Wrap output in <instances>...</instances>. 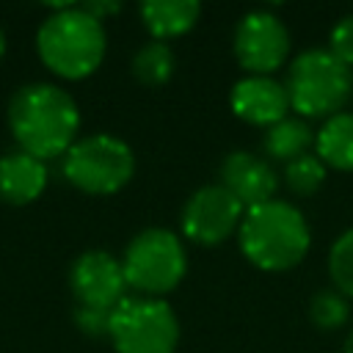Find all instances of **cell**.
<instances>
[{"label":"cell","instance_id":"6da1fadb","mask_svg":"<svg viewBox=\"0 0 353 353\" xmlns=\"http://www.w3.org/2000/svg\"><path fill=\"white\" fill-rule=\"evenodd\" d=\"M8 127L22 152L50 160L77 141L80 110L69 91L52 83L19 85L8 102Z\"/></svg>","mask_w":353,"mask_h":353},{"label":"cell","instance_id":"ffe728a7","mask_svg":"<svg viewBox=\"0 0 353 353\" xmlns=\"http://www.w3.org/2000/svg\"><path fill=\"white\" fill-rule=\"evenodd\" d=\"M328 276L345 298H353V229L334 240L328 251Z\"/></svg>","mask_w":353,"mask_h":353},{"label":"cell","instance_id":"7402d4cb","mask_svg":"<svg viewBox=\"0 0 353 353\" xmlns=\"http://www.w3.org/2000/svg\"><path fill=\"white\" fill-rule=\"evenodd\" d=\"M110 312L113 309H91V306H77L74 323L83 334L88 336H108L110 331Z\"/></svg>","mask_w":353,"mask_h":353},{"label":"cell","instance_id":"277c9868","mask_svg":"<svg viewBox=\"0 0 353 353\" xmlns=\"http://www.w3.org/2000/svg\"><path fill=\"white\" fill-rule=\"evenodd\" d=\"M290 108L306 119H331L342 113L353 94V72L331 50H303L287 72Z\"/></svg>","mask_w":353,"mask_h":353},{"label":"cell","instance_id":"d4e9b609","mask_svg":"<svg viewBox=\"0 0 353 353\" xmlns=\"http://www.w3.org/2000/svg\"><path fill=\"white\" fill-rule=\"evenodd\" d=\"M3 52H6V33H3V28H0V58H3Z\"/></svg>","mask_w":353,"mask_h":353},{"label":"cell","instance_id":"30bf717a","mask_svg":"<svg viewBox=\"0 0 353 353\" xmlns=\"http://www.w3.org/2000/svg\"><path fill=\"white\" fill-rule=\"evenodd\" d=\"M69 287L80 306L116 309L124 301L127 279L121 262L108 251H83L69 268Z\"/></svg>","mask_w":353,"mask_h":353},{"label":"cell","instance_id":"3957f363","mask_svg":"<svg viewBox=\"0 0 353 353\" xmlns=\"http://www.w3.org/2000/svg\"><path fill=\"white\" fill-rule=\"evenodd\" d=\"M108 36L99 19L72 3L55 6L36 33V50L44 66L66 80L91 74L105 58Z\"/></svg>","mask_w":353,"mask_h":353},{"label":"cell","instance_id":"8fae6325","mask_svg":"<svg viewBox=\"0 0 353 353\" xmlns=\"http://www.w3.org/2000/svg\"><path fill=\"white\" fill-rule=\"evenodd\" d=\"M221 185L248 210L273 199L279 176L265 157H256L245 149H234L221 163Z\"/></svg>","mask_w":353,"mask_h":353},{"label":"cell","instance_id":"ba28073f","mask_svg":"<svg viewBox=\"0 0 353 353\" xmlns=\"http://www.w3.org/2000/svg\"><path fill=\"white\" fill-rule=\"evenodd\" d=\"M287 52L290 33L273 11L256 8L240 17L234 28V55L243 69L251 74H270L287 61Z\"/></svg>","mask_w":353,"mask_h":353},{"label":"cell","instance_id":"7a4b0ae2","mask_svg":"<svg viewBox=\"0 0 353 353\" xmlns=\"http://www.w3.org/2000/svg\"><path fill=\"white\" fill-rule=\"evenodd\" d=\"M312 234L303 212L281 199L248 207L240 221V251L259 270H290L309 251Z\"/></svg>","mask_w":353,"mask_h":353},{"label":"cell","instance_id":"2e32d148","mask_svg":"<svg viewBox=\"0 0 353 353\" xmlns=\"http://www.w3.org/2000/svg\"><path fill=\"white\" fill-rule=\"evenodd\" d=\"M314 135H312V127L303 121V119H295V116H284L281 121L270 124L265 138H262V149L268 157L273 160H281V163H290L301 154H309V146H312Z\"/></svg>","mask_w":353,"mask_h":353},{"label":"cell","instance_id":"52a82bcc","mask_svg":"<svg viewBox=\"0 0 353 353\" xmlns=\"http://www.w3.org/2000/svg\"><path fill=\"white\" fill-rule=\"evenodd\" d=\"M108 336L116 353H174L179 320L163 298L132 295L110 312Z\"/></svg>","mask_w":353,"mask_h":353},{"label":"cell","instance_id":"e0dca14e","mask_svg":"<svg viewBox=\"0 0 353 353\" xmlns=\"http://www.w3.org/2000/svg\"><path fill=\"white\" fill-rule=\"evenodd\" d=\"M176 66L174 50L165 41H146L135 55H132V74L143 83V85H163L171 80Z\"/></svg>","mask_w":353,"mask_h":353},{"label":"cell","instance_id":"7c38bea8","mask_svg":"<svg viewBox=\"0 0 353 353\" xmlns=\"http://www.w3.org/2000/svg\"><path fill=\"white\" fill-rule=\"evenodd\" d=\"M229 102H232L234 116H240L248 124H259V127H270L281 121L290 108L287 88L268 74H248L237 80L232 85Z\"/></svg>","mask_w":353,"mask_h":353},{"label":"cell","instance_id":"4fadbf2b","mask_svg":"<svg viewBox=\"0 0 353 353\" xmlns=\"http://www.w3.org/2000/svg\"><path fill=\"white\" fill-rule=\"evenodd\" d=\"M47 188L44 160L14 149L0 157V199L8 204H30Z\"/></svg>","mask_w":353,"mask_h":353},{"label":"cell","instance_id":"ac0fdd59","mask_svg":"<svg viewBox=\"0 0 353 353\" xmlns=\"http://www.w3.org/2000/svg\"><path fill=\"white\" fill-rule=\"evenodd\" d=\"M284 182L298 196H312L325 182V163L317 154H301L284 163Z\"/></svg>","mask_w":353,"mask_h":353},{"label":"cell","instance_id":"603a6c76","mask_svg":"<svg viewBox=\"0 0 353 353\" xmlns=\"http://www.w3.org/2000/svg\"><path fill=\"white\" fill-rule=\"evenodd\" d=\"M80 8L83 11H88L94 19H105V17H110V14H116L119 8H121V3H116V0H88V3H80Z\"/></svg>","mask_w":353,"mask_h":353},{"label":"cell","instance_id":"9a60e30c","mask_svg":"<svg viewBox=\"0 0 353 353\" xmlns=\"http://www.w3.org/2000/svg\"><path fill=\"white\" fill-rule=\"evenodd\" d=\"M317 157L339 171H353V110L334 113L320 127L317 138Z\"/></svg>","mask_w":353,"mask_h":353},{"label":"cell","instance_id":"cb8c5ba5","mask_svg":"<svg viewBox=\"0 0 353 353\" xmlns=\"http://www.w3.org/2000/svg\"><path fill=\"white\" fill-rule=\"evenodd\" d=\"M342 353H353V331L347 334V339H345V350Z\"/></svg>","mask_w":353,"mask_h":353},{"label":"cell","instance_id":"d6986e66","mask_svg":"<svg viewBox=\"0 0 353 353\" xmlns=\"http://www.w3.org/2000/svg\"><path fill=\"white\" fill-rule=\"evenodd\" d=\"M347 314H350L347 298L339 290H320L309 301V317L323 331H334V328L345 325L347 323Z\"/></svg>","mask_w":353,"mask_h":353},{"label":"cell","instance_id":"5bb4252c","mask_svg":"<svg viewBox=\"0 0 353 353\" xmlns=\"http://www.w3.org/2000/svg\"><path fill=\"white\" fill-rule=\"evenodd\" d=\"M199 14L201 6L196 0H146L141 6V19L157 41L188 33L196 25Z\"/></svg>","mask_w":353,"mask_h":353},{"label":"cell","instance_id":"5b68a950","mask_svg":"<svg viewBox=\"0 0 353 353\" xmlns=\"http://www.w3.org/2000/svg\"><path fill=\"white\" fill-rule=\"evenodd\" d=\"M121 268L127 287L138 290L146 298H160L182 281L188 270V254L182 240L171 229L152 226L130 240Z\"/></svg>","mask_w":353,"mask_h":353},{"label":"cell","instance_id":"8992f818","mask_svg":"<svg viewBox=\"0 0 353 353\" xmlns=\"http://www.w3.org/2000/svg\"><path fill=\"white\" fill-rule=\"evenodd\" d=\"M132 174H135L132 149L110 132H94L77 138L63 154V176L83 193H94V196L116 193L132 179Z\"/></svg>","mask_w":353,"mask_h":353},{"label":"cell","instance_id":"9c48e42d","mask_svg":"<svg viewBox=\"0 0 353 353\" xmlns=\"http://www.w3.org/2000/svg\"><path fill=\"white\" fill-rule=\"evenodd\" d=\"M243 204L223 185L199 188L182 207V232L199 245H218L240 229Z\"/></svg>","mask_w":353,"mask_h":353},{"label":"cell","instance_id":"44dd1931","mask_svg":"<svg viewBox=\"0 0 353 353\" xmlns=\"http://www.w3.org/2000/svg\"><path fill=\"white\" fill-rule=\"evenodd\" d=\"M328 50L345 63L353 66V14H345L334 28H331V39H328Z\"/></svg>","mask_w":353,"mask_h":353}]
</instances>
